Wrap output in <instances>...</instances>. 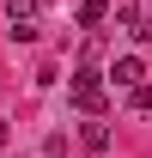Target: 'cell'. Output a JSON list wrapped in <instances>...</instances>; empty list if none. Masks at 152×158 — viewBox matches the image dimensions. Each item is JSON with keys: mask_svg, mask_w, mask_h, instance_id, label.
<instances>
[{"mask_svg": "<svg viewBox=\"0 0 152 158\" xmlns=\"http://www.w3.org/2000/svg\"><path fill=\"white\" fill-rule=\"evenodd\" d=\"M110 19V0H79V31H97Z\"/></svg>", "mask_w": 152, "mask_h": 158, "instance_id": "cell-6", "label": "cell"}, {"mask_svg": "<svg viewBox=\"0 0 152 158\" xmlns=\"http://www.w3.org/2000/svg\"><path fill=\"white\" fill-rule=\"evenodd\" d=\"M116 24H122V37H128V43H152V12H146V6H122Z\"/></svg>", "mask_w": 152, "mask_h": 158, "instance_id": "cell-3", "label": "cell"}, {"mask_svg": "<svg viewBox=\"0 0 152 158\" xmlns=\"http://www.w3.org/2000/svg\"><path fill=\"white\" fill-rule=\"evenodd\" d=\"M128 110H134V116H152V85H146V79L128 85Z\"/></svg>", "mask_w": 152, "mask_h": 158, "instance_id": "cell-7", "label": "cell"}, {"mask_svg": "<svg viewBox=\"0 0 152 158\" xmlns=\"http://www.w3.org/2000/svg\"><path fill=\"white\" fill-rule=\"evenodd\" d=\"M43 158H49V152H43Z\"/></svg>", "mask_w": 152, "mask_h": 158, "instance_id": "cell-9", "label": "cell"}, {"mask_svg": "<svg viewBox=\"0 0 152 158\" xmlns=\"http://www.w3.org/2000/svg\"><path fill=\"white\" fill-rule=\"evenodd\" d=\"M6 24H12V43H37L43 37V0H6Z\"/></svg>", "mask_w": 152, "mask_h": 158, "instance_id": "cell-1", "label": "cell"}, {"mask_svg": "<svg viewBox=\"0 0 152 158\" xmlns=\"http://www.w3.org/2000/svg\"><path fill=\"white\" fill-rule=\"evenodd\" d=\"M79 146H85V152H110V128H103V122H85V128H79Z\"/></svg>", "mask_w": 152, "mask_h": 158, "instance_id": "cell-5", "label": "cell"}, {"mask_svg": "<svg viewBox=\"0 0 152 158\" xmlns=\"http://www.w3.org/2000/svg\"><path fill=\"white\" fill-rule=\"evenodd\" d=\"M73 103L85 116H103V73H97V67H79L73 73Z\"/></svg>", "mask_w": 152, "mask_h": 158, "instance_id": "cell-2", "label": "cell"}, {"mask_svg": "<svg viewBox=\"0 0 152 158\" xmlns=\"http://www.w3.org/2000/svg\"><path fill=\"white\" fill-rule=\"evenodd\" d=\"M103 79H116V85H140V79H146V61H140V55H122V61H110Z\"/></svg>", "mask_w": 152, "mask_h": 158, "instance_id": "cell-4", "label": "cell"}, {"mask_svg": "<svg viewBox=\"0 0 152 158\" xmlns=\"http://www.w3.org/2000/svg\"><path fill=\"white\" fill-rule=\"evenodd\" d=\"M6 140H12V128H6V116H0V146H6Z\"/></svg>", "mask_w": 152, "mask_h": 158, "instance_id": "cell-8", "label": "cell"}]
</instances>
